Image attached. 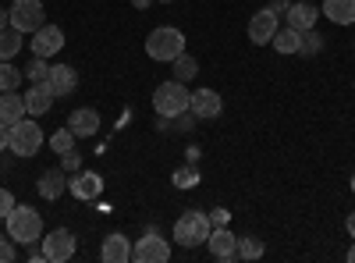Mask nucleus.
<instances>
[{
	"mask_svg": "<svg viewBox=\"0 0 355 263\" xmlns=\"http://www.w3.org/2000/svg\"><path fill=\"white\" fill-rule=\"evenodd\" d=\"M146 53H150L153 61L171 65L178 53H185V33H182V28H174V25H160V28H153V33L146 36Z\"/></svg>",
	"mask_w": 355,
	"mask_h": 263,
	"instance_id": "nucleus-1",
	"label": "nucleus"
},
{
	"mask_svg": "<svg viewBox=\"0 0 355 263\" xmlns=\"http://www.w3.org/2000/svg\"><path fill=\"white\" fill-rule=\"evenodd\" d=\"M4 221H8V235H11V242H21V246H36V242H43V217H40L33 207H15Z\"/></svg>",
	"mask_w": 355,
	"mask_h": 263,
	"instance_id": "nucleus-2",
	"label": "nucleus"
},
{
	"mask_svg": "<svg viewBox=\"0 0 355 263\" xmlns=\"http://www.w3.org/2000/svg\"><path fill=\"white\" fill-rule=\"evenodd\" d=\"M210 231H214L210 214H202V210H185L182 217L174 221V239H178V246H185V249L202 246L206 239H210Z\"/></svg>",
	"mask_w": 355,
	"mask_h": 263,
	"instance_id": "nucleus-3",
	"label": "nucleus"
},
{
	"mask_svg": "<svg viewBox=\"0 0 355 263\" xmlns=\"http://www.w3.org/2000/svg\"><path fill=\"white\" fill-rule=\"evenodd\" d=\"M189 100H192V93L185 90V82H178V78H171V82H160L157 85V93H153V110L160 114V118H178V114H185L189 110Z\"/></svg>",
	"mask_w": 355,
	"mask_h": 263,
	"instance_id": "nucleus-4",
	"label": "nucleus"
},
{
	"mask_svg": "<svg viewBox=\"0 0 355 263\" xmlns=\"http://www.w3.org/2000/svg\"><path fill=\"white\" fill-rule=\"evenodd\" d=\"M43 146V128L36 125V118H21L18 125H11V139H8V150L15 157H36Z\"/></svg>",
	"mask_w": 355,
	"mask_h": 263,
	"instance_id": "nucleus-5",
	"label": "nucleus"
},
{
	"mask_svg": "<svg viewBox=\"0 0 355 263\" xmlns=\"http://www.w3.org/2000/svg\"><path fill=\"white\" fill-rule=\"evenodd\" d=\"M8 15H11V25L18 28V33H36L40 25H46L43 0H15V4L8 8Z\"/></svg>",
	"mask_w": 355,
	"mask_h": 263,
	"instance_id": "nucleus-6",
	"label": "nucleus"
},
{
	"mask_svg": "<svg viewBox=\"0 0 355 263\" xmlns=\"http://www.w3.org/2000/svg\"><path fill=\"white\" fill-rule=\"evenodd\" d=\"M132 260L135 263H167L171 260V242L160 239L157 231H146V235L132 246Z\"/></svg>",
	"mask_w": 355,
	"mask_h": 263,
	"instance_id": "nucleus-7",
	"label": "nucleus"
},
{
	"mask_svg": "<svg viewBox=\"0 0 355 263\" xmlns=\"http://www.w3.org/2000/svg\"><path fill=\"white\" fill-rule=\"evenodd\" d=\"M75 235L68 228H57V231H50V235H43V256L50 260V263H64V260H71L75 256Z\"/></svg>",
	"mask_w": 355,
	"mask_h": 263,
	"instance_id": "nucleus-8",
	"label": "nucleus"
},
{
	"mask_svg": "<svg viewBox=\"0 0 355 263\" xmlns=\"http://www.w3.org/2000/svg\"><path fill=\"white\" fill-rule=\"evenodd\" d=\"M28 46H33V57H53L64 50V28L57 25H40L33 40H28Z\"/></svg>",
	"mask_w": 355,
	"mask_h": 263,
	"instance_id": "nucleus-9",
	"label": "nucleus"
},
{
	"mask_svg": "<svg viewBox=\"0 0 355 263\" xmlns=\"http://www.w3.org/2000/svg\"><path fill=\"white\" fill-rule=\"evenodd\" d=\"M206 249H210V256L220 260V263L239 260V239H234V231H227V224H220V228L210 231V239H206Z\"/></svg>",
	"mask_w": 355,
	"mask_h": 263,
	"instance_id": "nucleus-10",
	"label": "nucleus"
},
{
	"mask_svg": "<svg viewBox=\"0 0 355 263\" xmlns=\"http://www.w3.org/2000/svg\"><path fill=\"white\" fill-rule=\"evenodd\" d=\"M277 11L274 8H263V11H256L252 18H249V40L256 43V46H263V43H270L274 40V33H277Z\"/></svg>",
	"mask_w": 355,
	"mask_h": 263,
	"instance_id": "nucleus-11",
	"label": "nucleus"
},
{
	"mask_svg": "<svg viewBox=\"0 0 355 263\" xmlns=\"http://www.w3.org/2000/svg\"><path fill=\"white\" fill-rule=\"evenodd\" d=\"M189 110L196 114L199 121H210V118H220V110H224V100L217 90H196L192 100H189Z\"/></svg>",
	"mask_w": 355,
	"mask_h": 263,
	"instance_id": "nucleus-12",
	"label": "nucleus"
},
{
	"mask_svg": "<svg viewBox=\"0 0 355 263\" xmlns=\"http://www.w3.org/2000/svg\"><path fill=\"white\" fill-rule=\"evenodd\" d=\"M53 100H57V93H53L50 82H33V85H28V93H25L28 118H43V114L53 107Z\"/></svg>",
	"mask_w": 355,
	"mask_h": 263,
	"instance_id": "nucleus-13",
	"label": "nucleus"
},
{
	"mask_svg": "<svg viewBox=\"0 0 355 263\" xmlns=\"http://www.w3.org/2000/svg\"><path fill=\"white\" fill-rule=\"evenodd\" d=\"M68 192L75 196V199H96L100 192H103V178L96 171H75V178H68Z\"/></svg>",
	"mask_w": 355,
	"mask_h": 263,
	"instance_id": "nucleus-14",
	"label": "nucleus"
},
{
	"mask_svg": "<svg viewBox=\"0 0 355 263\" xmlns=\"http://www.w3.org/2000/svg\"><path fill=\"white\" fill-rule=\"evenodd\" d=\"M68 128L75 132V139H93L100 132V114L93 107H78V110H71Z\"/></svg>",
	"mask_w": 355,
	"mask_h": 263,
	"instance_id": "nucleus-15",
	"label": "nucleus"
},
{
	"mask_svg": "<svg viewBox=\"0 0 355 263\" xmlns=\"http://www.w3.org/2000/svg\"><path fill=\"white\" fill-rule=\"evenodd\" d=\"M21 118H28V110H25V93H18V90L0 93V121H4V125H18Z\"/></svg>",
	"mask_w": 355,
	"mask_h": 263,
	"instance_id": "nucleus-16",
	"label": "nucleus"
},
{
	"mask_svg": "<svg viewBox=\"0 0 355 263\" xmlns=\"http://www.w3.org/2000/svg\"><path fill=\"white\" fill-rule=\"evenodd\" d=\"M46 82L53 85L57 96H71L78 90V71L71 65H50V78Z\"/></svg>",
	"mask_w": 355,
	"mask_h": 263,
	"instance_id": "nucleus-17",
	"label": "nucleus"
},
{
	"mask_svg": "<svg viewBox=\"0 0 355 263\" xmlns=\"http://www.w3.org/2000/svg\"><path fill=\"white\" fill-rule=\"evenodd\" d=\"M100 260H103V263H128V260H132V242L121 235V231H114V235L103 239Z\"/></svg>",
	"mask_w": 355,
	"mask_h": 263,
	"instance_id": "nucleus-18",
	"label": "nucleus"
},
{
	"mask_svg": "<svg viewBox=\"0 0 355 263\" xmlns=\"http://www.w3.org/2000/svg\"><path fill=\"white\" fill-rule=\"evenodd\" d=\"M284 18L291 28H299V33H306V28H316V18H320V8L306 4V0H299V4H288L284 8Z\"/></svg>",
	"mask_w": 355,
	"mask_h": 263,
	"instance_id": "nucleus-19",
	"label": "nucleus"
},
{
	"mask_svg": "<svg viewBox=\"0 0 355 263\" xmlns=\"http://www.w3.org/2000/svg\"><path fill=\"white\" fill-rule=\"evenodd\" d=\"M36 189H40V196L43 199H61L64 196V189H68V174H64V167H53V171H43V178L36 182Z\"/></svg>",
	"mask_w": 355,
	"mask_h": 263,
	"instance_id": "nucleus-20",
	"label": "nucleus"
},
{
	"mask_svg": "<svg viewBox=\"0 0 355 263\" xmlns=\"http://www.w3.org/2000/svg\"><path fill=\"white\" fill-rule=\"evenodd\" d=\"M323 15L334 25H355V0H323Z\"/></svg>",
	"mask_w": 355,
	"mask_h": 263,
	"instance_id": "nucleus-21",
	"label": "nucleus"
},
{
	"mask_svg": "<svg viewBox=\"0 0 355 263\" xmlns=\"http://www.w3.org/2000/svg\"><path fill=\"white\" fill-rule=\"evenodd\" d=\"M270 46H274L277 53H299V46H302V33H299V28H291V25H284V28H277V33H274Z\"/></svg>",
	"mask_w": 355,
	"mask_h": 263,
	"instance_id": "nucleus-22",
	"label": "nucleus"
},
{
	"mask_svg": "<svg viewBox=\"0 0 355 263\" xmlns=\"http://www.w3.org/2000/svg\"><path fill=\"white\" fill-rule=\"evenodd\" d=\"M25 33H18V28L11 25V28H0V61H15L18 57V50H21V40Z\"/></svg>",
	"mask_w": 355,
	"mask_h": 263,
	"instance_id": "nucleus-23",
	"label": "nucleus"
},
{
	"mask_svg": "<svg viewBox=\"0 0 355 263\" xmlns=\"http://www.w3.org/2000/svg\"><path fill=\"white\" fill-rule=\"evenodd\" d=\"M171 65H174V78H178V82H192V78L199 75V61H196L192 53H178Z\"/></svg>",
	"mask_w": 355,
	"mask_h": 263,
	"instance_id": "nucleus-24",
	"label": "nucleus"
},
{
	"mask_svg": "<svg viewBox=\"0 0 355 263\" xmlns=\"http://www.w3.org/2000/svg\"><path fill=\"white\" fill-rule=\"evenodd\" d=\"M171 182H174L178 189H196V185H199V167H196V164H182V167H174Z\"/></svg>",
	"mask_w": 355,
	"mask_h": 263,
	"instance_id": "nucleus-25",
	"label": "nucleus"
},
{
	"mask_svg": "<svg viewBox=\"0 0 355 263\" xmlns=\"http://www.w3.org/2000/svg\"><path fill=\"white\" fill-rule=\"evenodd\" d=\"M21 78H25V71H21V68H15L11 61H0V93L18 90V85H21Z\"/></svg>",
	"mask_w": 355,
	"mask_h": 263,
	"instance_id": "nucleus-26",
	"label": "nucleus"
},
{
	"mask_svg": "<svg viewBox=\"0 0 355 263\" xmlns=\"http://www.w3.org/2000/svg\"><path fill=\"white\" fill-rule=\"evenodd\" d=\"M50 150L61 157V153H68V150H75V132L68 128V125H61L53 135H50Z\"/></svg>",
	"mask_w": 355,
	"mask_h": 263,
	"instance_id": "nucleus-27",
	"label": "nucleus"
},
{
	"mask_svg": "<svg viewBox=\"0 0 355 263\" xmlns=\"http://www.w3.org/2000/svg\"><path fill=\"white\" fill-rule=\"evenodd\" d=\"M21 71H25V78H28V82H46V78H50V65H46V57H33V61H28Z\"/></svg>",
	"mask_w": 355,
	"mask_h": 263,
	"instance_id": "nucleus-28",
	"label": "nucleus"
},
{
	"mask_svg": "<svg viewBox=\"0 0 355 263\" xmlns=\"http://www.w3.org/2000/svg\"><path fill=\"white\" fill-rule=\"evenodd\" d=\"M263 256V242L252 239V235H242L239 239V260H259Z\"/></svg>",
	"mask_w": 355,
	"mask_h": 263,
	"instance_id": "nucleus-29",
	"label": "nucleus"
},
{
	"mask_svg": "<svg viewBox=\"0 0 355 263\" xmlns=\"http://www.w3.org/2000/svg\"><path fill=\"white\" fill-rule=\"evenodd\" d=\"M323 50V36L316 33V28H306L302 33V46H299V53H306V57H316Z\"/></svg>",
	"mask_w": 355,
	"mask_h": 263,
	"instance_id": "nucleus-30",
	"label": "nucleus"
},
{
	"mask_svg": "<svg viewBox=\"0 0 355 263\" xmlns=\"http://www.w3.org/2000/svg\"><path fill=\"white\" fill-rule=\"evenodd\" d=\"M15 207H18V203H15V192L0 185V217H8V214H11Z\"/></svg>",
	"mask_w": 355,
	"mask_h": 263,
	"instance_id": "nucleus-31",
	"label": "nucleus"
},
{
	"mask_svg": "<svg viewBox=\"0 0 355 263\" xmlns=\"http://www.w3.org/2000/svg\"><path fill=\"white\" fill-rule=\"evenodd\" d=\"M18 253H15V246H11V235H0V263H11Z\"/></svg>",
	"mask_w": 355,
	"mask_h": 263,
	"instance_id": "nucleus-32",
	"label": "nucleus"
},
{
	"mask_svg": "<svg viewBox=\"0 0 355 263\" xmlns=\"http://www.w3.org/2000/svg\"><path fill=\"white\" fill-rule=\"evenodd\" d=\"M61 164H64V171H78L82 167V157L75 150H68V153H61Z\"/></svg>",
	"mask_w": 355,
	"mask_h": 263,
	"instance_id": "nucleus-33",
	"label": "nucleus"
},
{
	"mask_svg": "<svg viewBox=\"0 0 355 263\" xmlns=\"http://www.w3.org/2000/svg\"><path fill=\"white\" fill-rule=\"evenodd\" d=\"M174 121H178V132H192V121H196V114H192V110H185V114H178Z\"/></svg>",
	"mask_w": 355,
	"mask_h": 263,
	"instance_id": "nucleus-34",
	"label": "nucleus"
},
{
	"mask_svg": "<svg viewBox=\"0 0 355 263\" xmlns=\"http://www.w3.org/2000/svg\"><path fill=\"white\" fill-rule=\"evenodd\" d=\"M227 217H231L227 210H214V214H210V224H214V228H220V224H227Z\"/></svg>",
	"mask_w": 355,
	"mask_h": 263,
	"instance_id": "nucleus-35",
	"label": "nucleus"
},
{
	"mask_svg": "<svg viewBox=\"0 0 355 263\" xmlns=\"http://www.w3.org/2000/svg\"><path fill=\"white\" fill-rule=\"evenodd\" d=\"M8 139H11V128H8L4 121H0V153L8 150Z\"/></svg>",
	"mask_w": 355,
	"mask_h": 263,
	"instance_id": "nucleus-36",
	"label": "nucleus"
},
{
	"mask_svg": "<svg viewBox=\"0 0 355 263\" xmlns=\"http://www.w3.org/2000/svg\"><path fill=\"white\" fill-rule=\"evenodd\" d=\"M28 260L40 263V260H46V256H43V249H36V246H33V249H28Z\"/></svg>",
	"mask_w": 355,
	"mask_h": 263,
	"instance_id": "nucleus-37",
	"label": "nucleus"
},
{
	"mask_svg": "<svg viewBox=\"0 0 355 263\" xmlns=\"http://www.w3.org/2000/svg\"><path fill=\"white\" fill-rule=\"evenodd\" d=\"M345 228H348V235L355 239V214H348V221H345Z\"/></svg>",
	"mask_w": 355,
	"mask_h": 263,
	"instance_id": "nucleus-38",
	"label": "nucleus"
},
{
	"mask_svg": "<svg viewBox=\"0 0 355 263\" xmlns=\"http://www.w3.org/2000/svg\"><path fill=\"white\" fill-rule=\"evenodd\" d=\"M8 22H11V15H8V8H0V28H8Z\"/></svg>",
	"mask_w": 355,
	"mask_h": 263,
	"instance_id": "nucleus-39",
	"label": "nucleus"
},
{
	"mask_svg": "<svg viewBox=\"0 0 355 263\" xmlns=\"http://www.w3.org/2000/svg\"><path fill=\"white\" fill-rule=\"evenodd\" d=\"M132 4H135V8L142 11V8H150V0H132Z\"/></svg>",
	"mask_w": 355,
	"mask_h": 263,
	"instance_id": "nucleus-40",
	"label": "nucleus"
},
{
	"mask_svg": "<svg viewBox=\"0 0 355 263\" xmlns=\"http://www.w3.org/2000/svg\"><path fill=\"white\" fill-rule=\"evenodd\" d=\"M348 263H355V246H352V249H348Z\"/></svg>",
	"mask_w": 355,
	"mask_h": 263,
	"instance_id": "nucleus-41",
	"label": "nucleus"
},
{
	"mask_svg": "<svg viewBox=\"0 0 355 263\" xmlns=\"http://www.w3.org/2000/svg\"><path fill=\"white\" fill-rule=\"evenodd\" d=\"M160 4H174V0H160Z\"/></svg>",
	"mask_w": 355,
	"mask_h": 263,
	"instance_id": "nucleus-42",
	"label": "nucleus"
},
{
	"mask_svg": "<svg viewBox=\"0 0 355 263\" xmlns=\"http://www.w3.org/2000/svg\"><path fill=\"white\" fill-rule=\"evenodd\" d=\"M352 192H355V178H352Z\"/></svg>",
	"mask_w": 355,
	"mask_h": 263,
	"instance_id": "nucleus-43",
	"label": "nucleus"
}]
</instances>
